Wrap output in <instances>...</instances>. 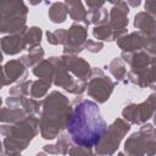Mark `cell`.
Returning <instances> with one entry per match:
<instances>
[{
  "label": "cell",
  "mask_w": 156,
  "mask_h": 156,
  "mask_svg": "<svg viewBox=\"0 0 156 156\" xmlns=\"http://www.w3.org/2000/svg\"><path fill=\"white\" fill-rule=\"evenodd\" d=\"M130 130V124L123 118H116L105 130L99 143L94 146L96 155L112 156L119 147L121 141Z\"/></svg>",
  "instance_id": "cell-7"
},
{
  "label": "cell",
  "mask_w": 156,
  "mask_h": 156,
  "mask_svg": "<svg viewBox=\"0 0 156 156\" xmlns=\"http://www.w3.org/2000/svg\"><path fill=\"white\" fill-rule=\"evenodd\" d=\"M121 58L129 66L127 82L139 88H155V52L140 50L135 52H122Z\"/></svg>",
  "instance_id": "cell-4"
},
{
  "label": "cell",
  "mask_w": 156,
  "mask_h": 156,
  "mask_svg": "<svg viewBox=\"0 0 156 156\" xmlns=\"http://www.w3.org/2000/svg\"><path fill=\"white\" fill-rule=\"evenodd\" d=\"M26 30L27 29L15 34H7L0 38V50L9 56H13V55H17L20 51L27 49Z\"/></svg>",
  "instance_id": "cell-15"
},
{
  "label": "cell",
  "mask_w": 156,
  "mask_h": 156,
  "mask_svg": "<svg viewBox=\"0 0 156 156\" xmlns=\"http://www.w3.org/2000/svg\"><path fill=\"white\" fill-rule=\"evenodd\" d=\"M39 133V118L28 116L23 121L13 124H0V134L2 139V149L7 152H22L28 147L30 141Z\"/></svg>",
  "instance_id": "cell-3"
},
{
  "label": "cell",
  "mask_w": 156,
  "mask_h": 156,
  "mask_svg": "<svg viewBox=\"0 0 156 156\" xmlns=\"http://www.w3.org/2000/svg\"><path fill=\"white\" fill-rule=\"evenodd\" d=\"M85 50H88L91 54H96L100 52L104 48V43L102 41H98V40H91V39H87L83 46Z\"/></svg>",
  "instance_id": "cell-32"
},
{
  "label": "cell",
  "mask_w": 156,
  "mask_h": 156,
  "mask_svg": "<svg viewBox=\"0 0 156 156\" xmlns=\"http://www.w3.org/2000/svg\"><path fill=\"white\" fill-rule=\"evenodd\" d=\"M54 66V74H52V84L63 88L66 91L73 95H80L87 89V82L76 79L65 67L60 56H51L48 58Z\"/></svg>",
  "instance_id": "cell-9"
},
{
  "label": "cell",
  "mask_w": 156,
  "mask_h": 156,
  "mask_svg": "<svg viewBox=\"0 0 156 156\" xmlns=\"http://www.w3.org/2000/svg\"><path fill=\"white\" fill-rule=\"evenodd\" d=\"M88 38V27L82 23H72L67 29L66 41L63 44L65 55H78L84 50V43Z\"/></svg>",
  "instance_id": "cell-13"
},
{
  "label": "cell",
  "mask_w": 156,
  "mask_h": 156,
  "mask_svg": "<svg viewBox=\"0 0 156 156\" xmlns=\"http://www.w3.org/2000/svg\"><path fill=\"white\" fill-rule=\"evenodd\" d=\"M66 9H67V15L76 22V23H82L87 27H89L88 17H87V10L83 5L82 1L79 0H66L65 1Z\"/></svg>",
  "instance_id": "cell-18"
},
{
  "label": "cell",
  "mask_w": 156,
  "mask_h": 156,
  "mask_svg": "<svg viewBox=\"0 0 156 156\" xmlns=\"http://www.w3.org/2000/svg\"><path fill=\"white\" fill-rule=\"evenodd\" d=\"M32 80H24L21 83H17L9 90L10 96H29V88H30Z\"/></svg>",
  "instance_id": "cell-29"
},
{
  "label": "cell",
  "mask_w": 156,
  "mask_h": 156,
  "mask_svg": "<svg viewBox=\"0 0 156 156\" xmlns=\"http://www.w3.org/2000/svg\"><path fill=\"white\" fill-rule=\"evenodd\" d=\"M93 35L95 39H98V41H113V40H116V37H115L113 32L111 30V28L108 27V24L94 27L93 28Z\"/></svg>",
  "instance_id": "cell-27"
},
{
  "label": "cell",
  "mask_w": 156,
  "mask_h": 156,
  "mask_svg": "<svg viewBox=\"0 0 156 156\" xmlns=\"http://www.w3.org/2000/svg\"><path fill=\"white\" fill-rule=\"evenodd\" d=\"M126 2H127V5H128V6L130 5V6H133V7H136V6H139V5L141 4V1H140V0H136V1H129V0H128V1H126Z\"/></svg>",
  "instance_id": "cell-38"
},
{
  "label": "cell",
  "mask_w": 156,
  "mask_h": 156,
  "mask_svg": "<svg viewBox=\"0 0 156 156\" xmlns=\"http://www.w3.org/2000/svg\"><path fill=\"white\" fill-rule=\"evenodd\" d=\"M145 12L155 17L156 15V0H147L145 2Z\"/></svg>",
  "instance_id": "cell-34"
},
{
  "label": "cell",
  "mask_w": 156,
  "mask_h": 156,
  "mask_svg": "<svg viewBox=\"0 0 156 156\" xmlns=\"http://www.w3.org/2000/svg\"><path fill=\"white\" fill-rule=\"evenodd\" d=\"M112 7L108 11V27L113 32L116 40L128 33V13L129 6L126 1H116L112 2Z\"/></svg>",
  "instance_id": "cell-12"
},
{
  "label": "cell",
  "mask_w": 156,
  "mask_h": 156,
  "mask_svg": "<svg viewBox=\"0 0 156 156\" xmlns=\"http://www.w3.org/2000/svg\"><path fill=\"white\" fill-rule=\"evenodd\" d=\"M51 82L46 80V79H37V80H32L30 83V88H29V98L32 99H41L44 96H46L49 88L51 87Z\"/></svg>",
  "instance_id": "cell-22"
},
{
  "label": "cell",
  "mask_w": 156,
  "mask_h": 156,
  "mask_svg": "<svg viewBox=\"0 0 156 156\" xmlns=\"http://www.w3.org/2000/svg\"><path fill=\"white\" fill-rule=\"evenodd\" d=\"M66 34H67V29L65 28H58L55 29L54 32H46V38H48V43L51 45H63L66 41Z\"/></svg>",
  "instance_id": "cell-28"
},
{
  "label": "cell",
  "mask_w": 156,
  "mask_h": 156,
  "mask_svg": "<svg viewBox=\"0 0 156 156\" xmlns=\"http://www.w3.org/2000/svg\"><path fill=\"white\" fill-rule=\"evenodd\" d=\"M90 156H101V155H94V154H91Z\"/></svg>",
  "instance_id": "cell-44"
},
{
  "label": "cell",
  "mask_w": 156,
  "mask_h": 156,
  "mask_svg": "<svg viewBox=\"0 0 156 156\" xmlns=\"http://www.w3.org/2000/svg\"><path fill=\"white\" fill-rule=\"evenodd\" d=\"M67 71L78 80L88 83V79L91 73V67L87 60L77 55H62L60 56Z\"/></svg>",
  "instance_id": "cell-14"
},
{
  "label": "cell",
  "mask_w": 156,
  "mask_h": 156,
  "mask_svg": "<svg viewBox=\"0 0 156 156\" xmlns=\"http://www.w3.org/2000/svg\"><path fill=\"white\" fill-rule=\"evenodd\" d=\"M107 128L100 107L95 101L76 98L71 102L66 129L72 143L87 147L95 146Z\"/></svg>",
  "instance_id": "cell-1"
},
{
  "label": "cell",
  "mask_w": 156,
  "mask_h": 156,
  "mask_svg": "<svg viewBox=\"0 0 156 156\" xmlns=\"http://www.w3.org/2000/svg\"><path fill=\"white\" fill-rule=\"evenodd\" d=\"M48 16L52 23H63L67 18V9L65 2H61V1L52 2L49 7Z\"/></svg>",
  "instance_id": "cell-21"
},
{
  "label": "cell",
  "mask_w": 156,
  "mask_h": 156,
  "mask_svg": "<svg viewBox=\"0 0 156 156\" xmlns=\"http://www.w3.org/2000/svg\"><path fill=\"white\" fill-rule=\"evenodd\" d=\"M2 58H4V57H2V52H1V50H0V63H1V61H2Z\"/></svg>",
  "instance_id": "cell-41"
},
{
  "label": "cell",
  "mask_w": 156,
  "mask_h": 156,
  "mask_svg": "<svg viewBox=\"0 0 156 156\" xmlns=\"http://www.w3.org/2000/svg\"><path fill=\"white\" fill-rule=\"evenodd\" d=\"M2 151V141H0V152Z\"/></svg>",
  "instance_id": "cell-42"
},
{
  "label": "cell",
  "mask_w": 156,
  "mask_h": 156,
  "mask_svg": "<svg viewBox=\"0 0 156 156\" xmlns=\"http://www.w3.org/2000/svg\"><path fill=\"white\" fill-rule=\"evenodd\" d=\"M28 115L22 108H11V107H0V123L13 124L27 118Z\"/></svg>",
  "instance_id": "cell-19"
},
{
  "label": "cell",
  "mask_w": 156,
  "mask_h": 156,
  "mask_svg": "<svg viewBox=\"0 0 156 156\" xmlns=\"http://www.w3.org/2000/svg\"><path fill=\"white\" fill-rule=\"evenodd\" d=\"M5 85H7V80L4 74V67L0 65V89H2Z\"/></svg>",
  "instance_id": "cell-36"
},
{
  "label": "cell",
  "mask_w": 156,
  "mask_h": 156,
  "mask_svg": "<svg viewBox=\"0 0 156 156\" xmlns=\"http://www.w3.org/2000/svg\"><path fill=\"white\" fill-rule=\"evenodd\" d=\"M116 156H126V155H124V152H117Z\"/></svg>",
  "instance_id": "cell-40"
},
{
  "label": "cell",
  "mask_w": 156,
  "mask_h": 156,
  "mask_svg": "<svg viewBox=\"0 0 156 156\" xmlns=\"http://www.w3.org/2000/svg\"><path fill=\"white\" fill-rule=\"evenodd\" d=\"M85 5L88 6V10H96L105 6V1L102 0H87Z\"/></svg>",
  "instance_id": "cell-33"
},
{
  "label": "cell",
  "mask_w": 156,
  "mask_h": 156,
  "mask_svg": "<svg viewBox=\"0 0 156 156\" xmlns=\"http://www.w3.org/2000/svg\"><path fill=\"white\" fill-rule=\"evenodd\" d=\"M44 55H45V51L41 46H37L34 49H30L28 50V54L26 55H22L21 56V61L22 63L28 68V67H34L37 66L39 62H41L44 60Z\"/></svg>",
  "instance_id": "cell-23"
},
{
  "label": "cell",
  "mask_w": 156,
  "mask_h": 156,
  "mask_svg": "<svg viewBox=\"0 0 156 156\" xmlns=\"http://www.w3.org/2000/svg\"><path fill=\"white\" fill-rule=\"evenodd\" d=\"M115 87L116 82L106 76L100 67L91 68V73L88 79L85 90L88 95L95 100L96 104H105L113 93Z\"/></svg>",
  "instance_id": "cell-8"
},
{
  "label": "cell",
  "mask_w": 156,
  "mask_h": 156,
  "mask_svg": "<svg viewBox=\"0 0 156 156\" xmlns=\"http://www.w3.org/2000/svg\"><path fill=\"white\" fill-rule=\"evenodd\" d=\"M1 105H2V99L0 98V107H1Z\"/></svg>",
  "instance_id": "cell-43"
},
{
  "label": "cell",
  "mask_w": 156,
  "mask_h": 156,
  "mask_svg": "<svg viewBox=\"0 0 156 156\" xmlns=\"http://www.w3.org/2000/svg\"><path fill=\"white\" fill-rule=\"evenodd\" d=\"M28 7L22 0H0V33L15 34L27 29Z\"/></svg>",
  "instance_id": "cell-5"
},
{
  "label": "cell",
  "mask_w": 156,
  "mask_h": 156,
  "mask_svg": "<svg viewBox=\"0 0 156 156\" xmlns=\"http://www.w3.org/2000/svg\"><path fill=\"white\" fill-rule=\"evenodd\" d=\"M41 37H43V30L38 26H32L27 28L26 30V45L27 50L34 49L37 46H40L41 43Z\"/></svg>",
  "instance_id": "cell-26"
},
{
  "label": "cell",
  "mask_w": 156,
  "mask_h": 156,
  "mask_svg": "<svg viewBox=\"0 0 156 156\" xmlns=\"http://www.w3.org/2000/svg\"><path fill=\"white\" fill-rule=\"evenodd\" d=\"M87 17L89 24H94L95 27L108 23V11L105 7L96 10H87Z\"/></svg>",
  "instance_id": "cell-25"
},
{
  "label": "cell",
  "mask_w": 156,
  "mask_h": 156,
  "mask_svg": "<svg viewBox=\"0 0 156 156\" xmlns=\"http://www.w3.org/2000/svg\"><path fill=\"white\" fill-rule=\"evenodd\" d=\"M35 156H48L44 151H40V152H38V154H35Z\"/></svg>",
  "instance_id": "cell-39"
},
{
  "label": "cell",
  "mask_w": 156,
  "mask_h": 156,
  "mask_svg": "<svg viewBox=\"0 0 156 156\" xmlns=\"http://www.w3.org/2000/svg\"><path fill=\"white\" fill-rule=\"evenodd\" d=\"M107 69L117 79V82L128 83L127 82V66L121 57H115L107 65Z\"/></svg>",
  "instance_id": "cell-20"
},
{
  "label": "cell",
  "mask_w": 156,
  "mask_h": 156,
  "mask_svg": "<svg viewBox=\"0 0 156 156\" xmlns=\"http://www.w3.org/2000/svg\"><path fill=\"white\" fill-rule=\"evenodd\" d=\"M55 145L57 146L60 155H67L69 147L72 146V140H71V136L68 135V133H61L57 136V141Z\"/></svg>",
  "instance_id": "cell-30"
},
{
  "label": "cell",
  "mask_w": 156,
  "mask_h": 156,
  "mask_svg": "<svg viewBox=\"0 0 156 156\" xmlns=\"http://www.w3.org/2000/svg\"><path fill=\"white\" fill-rule=\"evenodd\" d=\"M124 152L127 156H155V127L151 123H145L139 128V130L132 133L124 143Z\"/></svg>",
  "instance_id": "cell-6"
},
{
  "label": "cell",
  "mask_w": 156,
  "mask_h": 156,
  "mask_svg": "<svg viewBox=\"0 0 156 156\" xmlns=\"http://www.w3.org/2000/svg\"><path fill=\"white\" fill-rule=\"evenodd\" d=\"M93 154L91 147H87V146H82V145H72L68 150V155L69 156H90Z\"/></svg>",
  "instance_id": "cell-31"
},
{
  "label": "cell",
  "mask_w": 156,
  "mask_h": 156,
  "mask_svg": "<svg viewBox=\"0 0 156 156\" xmlns=\"http://www.w3.org/2000/svg\"><path fill=\"white\" fill-rule=\"evenodd\" d=\"M116 43L122 52H135L140 50H146L150 52L156 51V39H151L138 30L127 33L126 35L118 38Z\"/></svg>",
  "instance_id": "cell-11"
},
{
  "label": "cell",
  "mask_w": 156,
  "mask_h": 156,
  "mask_svg": "<svg viewBox=\"0 0 156 156\" xmlns=\"http://www.w3.org/2000/svg\"><path fill=\"white\" fill-rule=\"evenodd\" d=\"M4 67V74L7 80V85L13 83H21L24 82L27 78V67L22 63L20 58L17 60H10L5 63Z\"/></svg>",
  "instance_id": "cell-16"
},
{
  "label": "cell",
  "mask_w": 156,
  "mask_h": 156,
  "mask_svg": "<svg viewBox=\"0 0 156 156\" xmlns=\"http://www.w3.org/2000/svg\"><path fill=\"white\" fill-rule=\"evenodd\" d=\"M155 98L156 95L152 93L147 96V99L140 104L129 102L122 110V117L129 124L143 126L149 119L154 117L155 113Z\"/></svg>",
  "instance_id": "cell-10"
},
{
  "label": "cell",
  "mask_w": 156,
  "mask_h": 156,
  "mask_svg": "<svg viewBox=\"0 0 156 156\" xmlns=\"http://www.w3.org/2000/svg\"><path fill=\"white\" fill-rule=\"evenodd\" d=\"M32 73L38 77L39 79H46L52 83V74H54V66L49 60H43L37 66L32 68Z\"/></svg>",
  "instance_id": "cell-24"
},
{
  "label": "cell",
  "mask_w": 156,
  "mask_h": 156,
  "mask_svg": "<svg viewBox=\"0 0 156 156\" xmlns=\"http://www.w3.org/2000/svg\"><path fill=\"white\" fill-rule=\"evenodd\" d=\"M133 26L138 29V32L143 33L144 35L156 39V21L155 17L150 16L145 11H140L134 16Z\"/></svg>",
  "instance_id": "cell-17"
},
{
  "label": "cell",
  "mask_w": 156,
  "mask_h": 156,
  "mask_svg": "<svg viewBox=\"0 0 156 156\" xmlns=\"http://www.w3.org/2000/svg\"><path fill=\"white\" fill-rule=\"evenodd\" d=\"M43 150H44L45 154H49V155H58V150H57V146L55 144L44 145L43 146Z\"/></svg>",
  "instance_id": "cell-35"
},
{
  "label": "cell",
  "mask_w": 156,
  "mask_h": 156,
  "mask_svg": "<svg viewBox=\"0 0 156 156\" xmlns=\"http://www.w3.org/2000/svg\"><path fill=\"white\" fill-rule=\"evenodd\" d=\"M71 113V101L58 90L50 91L41 101L39 130L45 140L57 138L63 129Z\"/></svg>",
  "instance_id": "cell-2"
},
{
  "label": "cell",
  "mask_w": 156,
  "mask_h": 156,
  "mask_svg": "<svg viewBox=\"0 0 156 156\" xmlns=\"http://www.w3.org/2000/svg\"><path fill=\"white\" fill-rule=\"evenodd\" d=\"M0 156H22L20 152H7V151H1L0 152Z\"/></svg>",
  "instance_id": "cell-37"
}]
</instances>
